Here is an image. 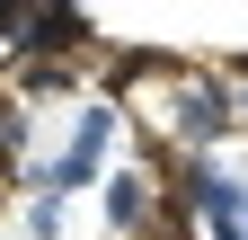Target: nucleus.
<instances>
[{
	"instance_id": "1",
	"label": "nucleus",
	"mask_w": 248,
	"mask_h": 240,
	"mask_svg": "<svg viewBox=\"0 0 248 240\" xmlns=\"http://www.w3.org/2000/svg\"><path fill=\"white\" fill-rule=\"evenodd\" d=\"M115 125H124V116H115V98H89V107L71 116V142H62V152L36 169V196H80L89 178L107 169V142H115Z\"/></svg>"
},
{
	"instance_id": "2",
	"label": "nucleus",
	"mask_w": 248,
	"mask_h": 240,
	"mask_svg": "<svg viewBox=\"0 0 248 240\" xmlns=\"http://www.w3.org/2000/svg\"><path fill=\"white\" fill-rule=\"evenodd\" d=\"M231 125H239L231 89L213 80V71H177V107H169V134L186 142V160H213V142H222Z\"/></svg>"
},
{
	"instance_id": "3",
	"label": "nucleus",
	"mask_w": 248,
	"mask_h": 240,
	"mask_svg": "<svg viewBox=\"0 0 248 240\" xmlns=\"http://www.w3.org/2000/svg\"><path fill=\"white\" fill-rule=\"evenodd\" d=\"M151 214H160V187H151V169H115V178H107V223H115V231H142Z\"/></svg>"
},
{
	"instance_id": "4",
	"label": "nucleus",
	"mask_w": 248,
	"mask_h": 240,
	"mask_svg": "<svg viewBox=\"0 0 248 240\" xmlns=\"http://www.w3.org/2000/svg\"><path fill=\"white\" fill-rule=\"evenodd\" d=\"M62 223H71L62 196H36V205H27V231H36V240H62Z\"/></svg>"
},
{
	"instance_id": "5",
	"label": "nucleus",
	"mask_w": 248,
	"mask_h": 240,
	"mask_svg": "<svg viewBox=\"0 0 248 240\" xmlns=\"http://www.w3.org/2000/svg\"><path fill=\"white\" fill-rule=\"evenodd\" d=\"M239 231H248V187H239Z\"/></svg>"
}]
</instances>
